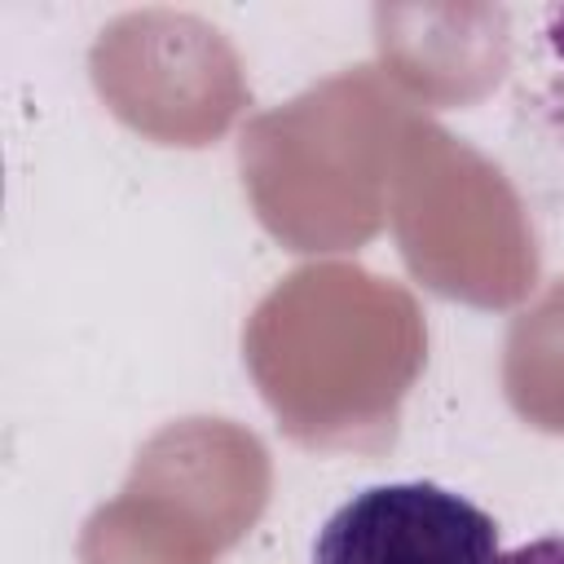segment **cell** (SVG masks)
<instances>
[{"instance_id":"1","label":"cell","mask_w":564,"mask_h":564,"mask_svg":"<svg viewBox=\"0 0 564 564\" xmlns=\"http://www.w3.org/2000/svg\"><path fill=\"white\" fill-rule=\"evenodd\" d=\"M498 520L432 480L352 494L326 516L308 564H498Z\"/></svg>"},{"instance_id":"2","label":"cell","mask_w":564,"mask_h":564,"mask_svg":"<svg viewBox=\"0 0 564 564\" xmlns=\"http://www.w3.org/2000/svg\"><path fill=\"white\" fill-rule=\"evenodd\" d=\"M524 53H529V66H524L529 101L564 145V4H551L533 18V35Z\"/></svg>"},{"instance_id":"3","label":"cell","mask_w":564,"mask_h":564,"mask_svg":"<svg viewBox=\"0 0 564 564\" xmlns=\"http://www.w3.org/2000/svg\"><path fill=\"white\" fill-rule=\"evenodd\" d=\"M498 564H564V533H546V538L520 542L516 551L498 555Z\"/></svg>"}]
</instances>
